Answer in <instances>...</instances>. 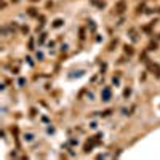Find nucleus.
Wrapping results in <instances>:
<instances>
[{
	"label": "nucleus",
	"instance_id": "1",
	"mask_svg": "<svg viewBox=\"0 0 160 160\" xmlns=\"http://www.w3.org/2000/svg\"><path fill=\"white\" fill-rule=\"evenodd\" d=\"M147 67H149V70H151V72L155 74V77H157V79H160V66H159V64L147 63Z\"/></svg>",
	"mask_w": 160,
	"mask_h": 160
},
{
	"label": "nucleus",
	"instance_id": "2",
	"mask_svg": "<svg viewBox=\"0 0 160 160\" xmlns=\"http://www.w3.org/2000/svg\"><path fill=\"white\" fill-rule=\"evenodd\" d=\"M111 96H112V90H111V87L103 88V93H101V99H103V101H109V99H111Z\"/></svg>",
	"mask_w": 160,
	"mask_h": 160
},
{
	"label": "nucleus",
	"instance_id": "3",
	"mask_svg": "<svg viewBox=\"0 0 160 160\" xmlns=\"http://www.w3.org/2000/svg\"><path fill=\"white\" fill-rule=\"evenodd\" d=\"M125 10H127V3H125V0H120V2L115 5V13H117V15H122Z\"/></svg>",
	"mask_w": 160,
	"mask_h": 160
},
{
	"label": "nucleus",
	"instance_id": "4",
	"mask_svg": "<svg viewBox=\"0 0 160 160\" xmlns=\"http://www.w3.org/2000/svg\"><path fill=\"white\" fill-rule=\"evenodd\" d=\"M128 34H130V37H131L133 42H138V32H136V29H130V30H128Z\"/></svg>",
	"mask_w": 160,
	"mask_h": 160
},
{
	"label": "nucleus",
	"instance_id": "5",
	"mask_svg": "<svg viewBox=\"0 0 160 160\" xmlns=\"http://www.w3.org/2000/svg\"><path fill=\"white\" fill-rule=\"evenodd\" d=\"M91 3H93V5H98L99 8H104V6H106V2H104V0H91Z\"/></svg>",
	"mask_w": 160,
	"mask_h": 160
},
{
	"label": "nucleus",
	"instance_id": "6",
	"mask_svg": "<svg viewBox=\"0 0 160 160\" xmlns=\"http://www.w3.org/2000/svg\"><path fill=\"white\" fill-rule=\"evenodd\" d=\"M157 42H151V43H149V47H147V50H149V51H154V50H157Z\"/></svg>",
	"mask_w": 160,
	"mask_h": 160
},
{
	"label": "nucleus",
	"instance_id": "7",
	"mask_svg": "<svg viewBox=\"0 0 160 160\" xmlns=\"http://www.w3.org/2000/svg\"><path fill=\"white\" fill-rule=\"evenodd\" d=\"M125 53L128 54V56H131L135 51H133V47H130V45H125Z\"/></svg>",
	"mask_w": 160,
	"mask_h": 160
},
{
	"label": "nucleus",
	"instance_id": "8",
	"mask_svg": "<svg viewBox=\"0 0 160 160\" xmlns=\"http://www.w3.org/2000/svg\"><path fill=\"white\" fill-rule=\"evenodd\" d=\"M61 26H63V19H56L53 23V27H61Z\"/></svg>",
	"mask_w": 160,
	"mask_h": 160
},
{
	"label": "nucleus",
	"instance_id": "9",
	"mask_svg": "<svg viewBox=\"0 0 160 160\" xmlns=\"http://www.w3.org/2000/svg\"><path fill=\"white\" fill-rule=\"evenodd\" d=\"M27 13H29L30 16H37V8H34V6H32V8H29V11H27Z\"/></svg>",
	"mask_w": 160,
	"mask_h": 160
},
{
	"label": "nucleus",
	"instance_id": "10",
	"mask_svg": "<svg viewBox=\"0 0 160 160\" xmlns=\"http://www.w3.org/2000/svg\"><path fill=\"white\" fill-rule=\"evenodd\" d=\"M115 45H117V39H115V40H112V42H111V45H109V50H111V51H112Z\"/></svg>",
	"mask_w": 160,
	"mask_h": 160
},
{
	"label": "nucleus",
	"instance_id": "11",
	"mask_svg": "<svg viewBox=\"0 0 160 160\" xmlns=\"http://www.w3.org/2000/svg\"><path fill=\"white\" fill-rule=\"evenodd\" d=\"M130 94H131V90H130V88H127V90L123 91V96H125V98H128Z\"/></svg>",
	"mask_w": 160,
	"mask_h": 160
},
{
	"label": "nucleus",
	"instance_id": "12",
	"mask_svg": "<svg viewBox=\"0 0 160 160\" xmlns=\"http://www.w3.org/2000/svg\"><path fill=\"white\" fill-rule=\"evenodd\" d=\"M142 8H144V5L141 3V5H139L138 8H136V13H141V11H142Z\"/></svg>",
	"mask_w": 160,
	"mask_h": 160
},
{
	"label": "nucleus",
	"instance_id": "13",
	"mask_svg": "<svg viewBox=\"0 0 160 160\" xmlns=\"http://www.w3.org/2000/svg\"><path fill=\"white\" fill-rule=\"evenodd\" d=\"M29 48H30V50H34V39H30V40H29Z\"/></svg>",
	"mask_w": 160,
	"mask_h": 160
},
{
	"label": "nucleus",
	"instance_id": "14",
	"mask_svg": "<svg viewBox=\"0 0 160 160\" xmlns=\"http://www.w3.org/2000/svg\"><path fill=\"white\" fill-rule=\"evenodd\" d=\"M23 32H24V34H27V32H29V27H27V26H24V27H23Z\"/></svg>",
	"mask_w": 160,
	"mask_h": 160
},
{
	"label": "nucleus",
	"instance_id": "15",
	"mask_svg": "<svg viewBox=\"0 0 160 160\" xmlns=\"http://www.w3.org/2000/svg\"><path fill=\"white\" fill-rule=\"evenodd\" d=\"M30 2H39V0H30Z\"/></svg>",
	"mask_w": 160,
	"mask_h": 160
}]
</instances>
